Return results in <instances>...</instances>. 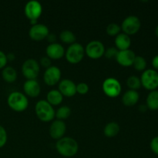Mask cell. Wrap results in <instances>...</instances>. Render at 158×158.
<instances>
[{
    "label": "cell",
    "mask_w": 158,
    "mask_h": 158,
    "mask_svg": "<svg viewBox=\"0 0 158 158\" xmlns=\"http://www.w3.org/2000/svg\"><path fill=\"white\" fill-rule=\"evenodd\" d=\"M56 148L62 156L70 157L78 152L79 145L75 139L69 137H63L57 140Z\"/></svg>",
    "instance_id": "cell-1"
},
{
    "label": "cell",
    "mask_w": 158,
    "mask_h": 158,
    "mask_svg": "<svg viewBox=\"0 0 158 158\" xmlns=\"http://www.w3.org/2000/svg\"><path fill=\"white\" fill-rule=\"evenodd\" d=\"M7 102L11 109L18 112L25 110L29 105V100L26 95L19 91L11 93L8 97Z\"/></svg>",
    "instance_id": "cell-2"
},
{
    "label": "cell",
    "mask_w": 158,
    "mask_h": 158,
    "mask_svg": "<svg viewBox=\"0 0 158 158\" xmlns=\"http://www.w3.org/2000/svg\"><path fill=\"white\" fill-rule=\"evenodd\" d=\"M35 111L39 119L45 122L53 120L56 114L53 106L47 100H45L37 102L35 106Z\"/></svg>",
    "instance_id": "cell-3"
},
{
    "label": "cell",
    "mask_w": 158,
    "mask_h": 158,
    "mask_svg": "<svg viewBox=\"0 0 158 158\" xmlns=\"http://www.w3.org/2000/svg\"><path fill=\"white\" fill-rule=\"evenodd\" d=\"M140 79L141 86L148 90H155L158 87V73L155 69H145Z\"/></svg>",
    "instance_id": "cell-4"
},
{
    "label": "cell",
    "mask_w": 158,
    "mask_h": 158,
    "mask_svg": "<svg viewBox=\"0 0 158 158\" xmlns=\"http://www.w3.org/2000/svg\"><path fill=\"white\" fill-rule=\"evenodd\" d=\"M85 49L83 45L79 43H74L69 45L65 52L66 58L69 63H78L84 56Z\"/></svg>",
    "instance_id": "cell-5"
},
{
    "label": "cell",
    "mask_w": 158,
    "mask_h": 158,
    "mask_svg": "<svg viewBox=\"0 0 158 158\" xmlns=\"http://www.w3.org/2000/svg\"><path fill=\"white\" fill-rule=\"evenodd\" d=\"M140 26H141V23L140 19L136 15H128L123 19L120 27L124 33L129 35L137 33L140 30Z\"/></svg>",
    "instance_id": "cell-6"
},
{
    "label": "cell",
    "mask_w": 158,
    "mask_h": 158,
    "mask_svg": "<svg viewBox=\"0 0 158 158\" xmlns=\"http://www.w3.org/2000/svg\"><path fill=\"white\" fill-rule=\"evenodd\" d=\"M40 64L34 59H28L22 66V72L28 80H35L40 73Z\"/></svg>",
    "instance_id": "cell-7"
},
{
    "label": "cell",
    "mask_w": 158,
    "mask_h": 158,
    "mask_svg": "<svg viewBox=\"0 0 158 158\" xmlns=\"http://www.w3.org/2000/svg\"><path fill=\"white\" fill-rule=\"evenodd\" d=\"M121 85L117 79L114 77L106 78L103 83V90L108 97H116L121 92Z\"/></svg>",
    "instance_id": "cell-8"
},
{
    "label": "cell",
    "mask_w": 158,
    "mask_h": 158,
    "mask_svg": "<svg viewBox=\"0 0 158 158\" xmlns=\"http://www.w3.org/2000/svg\"><path fill=\"white\" fill-rule=\"evenodd\" d=\"M86 55L92 59L100 58L105 52L104 45L99 40H93L87 43L85 49Z\"/></svg>",
    "instance_id": "cell-9"
},
{
    "label": "cell",
    "mask_w": 158,
    "mask_h": 158,
    "mask_svg": "<svg viewBox=\"0 0 158 158\" xmlns=\"http://www.w3.org/2000/svg\"><path fill=\"white\" fill-rule=\"evenodd\" d=\"M25 14L29 20L37 19L41 15L43 6L37 0H30L25 6Z\"/></svg>",
    "instance_id": "cell-10"
},
{
    "label": "cell",
    "mask_w": 158,
    "mask_h": 158,
    "mask_svg": "<svg viewBox=\"0 0 158 158\" xmlns=\"http://www.w3.org/2000/svg\"><path fill=\"white\" fill-rule=\"evenodd\" d=\"M60 77H61V70L56 66H51L46 68L43 75L45 83L49 86H52L58 83L60 80Z\"/></svg>",
    "instance_id": "cell-11"
},
{
    "label": "cell",
    "mask_w": 158,
    "mask_h": 158,
    "mask_svg": "<svg viewBox=\"0 0 158 158\" xmlns=\"http://www.w3.org/2000/svg\"><path fill=\"white\" fill-rule=\"evenodd\" d=\"M29 35L32 40L40 41L48 36L49 28L43 23H37L31 26L29 31Z\"/></svg>",
    "instance_id": "cell-12"
},
{
    "label": "cell",
    "mask_w": 158,
    "mask_h": 158,
    "mask_svg": "<svg viewBox=\"0 0 158 158\" xmlns=\"http://www.w3.org/2000/svg\"><path fill=\"white\" fill-rule=\"evenodd\" d=\"M66 131V125L63 120H56L51 123L49 127V134L53 139L62 138L64 136Z\"/></svg>",
    "instance_id": "cell-13"
},
{
    "label": "cell",
    "mask_w": 158,
    "mask_h": 158,
    "mask_svg": "<svg viewBox=\"0 0 158 158\" xmlns=\"http://www.w3.org/2000/svg\"><path fill=\"white\" fill-rule=\"evenodd\" d=\"M135 57V52L131 49H127L124 50H119L116 60L118 62V63H120L122 66H129L133 65Z\"/></svg>",
    "instance_id": "cell-14"
},
{
    "label": "cell",
    "mask_w": 158,
    "mask_h": 158,
    "mask_svg": "<svg viewBox=\"0 0 158 158\" xmlns=\"http://www.w3.org/2000/svg\"><path fill=\"white\" fill-rule=\"evenodd\" d=\"M59 91L66 97H73L77 93V85L69 79H63L59 83Z\"/></svg>",
    "instance_id": "cell-15"
},
{
    "label": "cell",
    "mask_w": 158,
    "mask_h": 158,
    "mask_svg": "<svg viewBox=\"0 0 158 158\" xmlns=\"http://www.w3.org/2000/svg\"><path fill=\"white\" fill-rule=\"evenodd\" d=\"M46 52L49 58L57 60L64 56L65 49L60 43H53L48 45L46 49Z\"/></svg>",
    "instance_id": "cell-16"
},
{
    "label": "cell",
    "mask_w": 158,
    "mask_h": 158,
    "mask_svg": "<svg viewBox=\"0 0 158 158\" xmlns=\"http://www.w3.org/2000/svg\"><path fill=\"white\" fill-rule=\"evenodd\" d=\"M23 89L28 96L31 97H35L40 94L41 87L37 80H28L24 83Z\"/></svg>",
    "instance_id": "cell-17"
},
{
    "label": "cell",
    "mask_w": 158,
    "mask_h": 158,
    "mask_svg": "<svg viewBox=\"0 0 158 158\" xmlns=\"http://www.w3.org/2000/svg\"><path fill=\"white\" fill-rule=\"evenodd\" d=\"M139 98H140V95L137 90L129 89L123 94L122 102L125 106H131L135 105L138 102Z\"/></svg>",
    "instance_id": "cell-18"
},
{
    "label": "cell",
    "mask_w": 158,
    "mask_h": 158,
    "mask_svg": "<svg viewBox=\"0 0 158 158\" xmlns=\"http://www.w3.org/2000/svg\"><path fill=\"white\" fill-rule=\"evenodd\" d=\"M115 44L119 50L129 49L131 44V40L128 35L124 32L119 33L115 38Z\"/></svg>",
    "instance_id": "cell-19"
},
{
    "label": "cell",
    "mask_w": 158,
    "mask_h": 158,
    "mask_svg": "<svg viewBox=\"0 0 158 158\" xmlns=\"http://www.w3.org/2000/svg\"><path fill=\"white\" fill-rule=\"evenodd\" d=\"M47 101L51 105H59L62 103L63 99V96L61 93L59 91V89H51L48 92L46 95Z\"/></svg>",
    "instance_id": "cell-20"
},
{
    "label": "cell",
    "mask_w": 158,
    "mask_h": 158,
    "mask_svg": "<svg viewBox=\"0 0 158 158\" xmlns=\"http://www.w3.org/2000/svg\"><path fill=\"white\" fill-rule=\"evenodd\" d=\"M3 80L8 83H13L17 78V72L12 66H5L2 72Z\"/></svg>",
    "instance_id": "cell-21"
},
{
    "label": "cell",
    "mask_w": 158,
    "mask_h": 158,
    "mask_svg": "<svg viewBox=\"0 0 158 158\" xmlns=\"http://www.w3.org/2000/svg\"><path fill=\"white\" fill-rule=\"evenodd\" d=\"M147 106L151 110H158V90H152L147 97Z\"/></svg>",
    "instance_id": "cell-22"
},
{
    "label": "cell",
    "mask_w": 158,
    "mask_h": 158,
    "mask_svg": "<svg viewBox=\"0 0 158 158\" xmlns=\"http://www.w3.org/2000/svg\"><path fill=\"white\" fill-rule=\"evenodd\" d=\"M120 131V126L117 122H110L106 123L103 129V133L107 137H115Z\"/></svg>",
    "instance_id": "cell-23"
},
{
    "label": "cell",
    "mask_w": 158,
    "mask_h": 158,
    "mask_svg": "<svg viewBox=\"0 0 158 158\" xmlns=\"http://www.w3.org/2000/svg\"><path fill=\"white\" fill-rule=\"evenodd\" d=\"M60 38L63 43H69V44L76 43V40H77L75 34L68 29H64L60 32Z\"/></svg>",
    "instance_id": "cell-24"
},
{
    "label": "cell",
    "mask_w": 158,
    "mask_h": 158,
    "mask_svg": "<svg viewBox=\"0 0 158 158\" xmlns=\"http://www.w3.org/2000/svg\"><path fill=\"white\" fill-rule=\"evenodd\" d=\"M71 114V109L68 106H62L59 108L56 112L55 116L57 117V120H63L67 119Z\"/></svg>",
    "instance_id": "cell-25"
},
{
    "label": "cell",
    "mask_w": 158,
    "mask_h": 158,
    "mask_svg": "<svg viewBox=\"0 0 158 158\" xmlns=\"http://www.w3.org/2000/svg\"><path fill=\"white\" fill-rule=\"evenodd\" d=\"M127 85L130 89H133V90H137L141 86V82H140V79L137 76H131L127 80Z\"/></svg>",
    "instance_id": "cell-26"
},
{
    "label": "cell",
    "mask_w": 158,
    "mask_h": 158,
    "mask_svg": "<svg viewBox=\"0 0 158 158\" xmlns=\"http://www.w3.org/2000/svg\"><path fill=\"white\" fill-rule=\"evenodd\" d=\"M133 66L137 70L144 71L147 67V61L141 56H136L134 63H133Z\"/></svg>",
    "instance_id": "cell-27"
},
{
    "label": "cell",
    "mask_w": 158,
    "mask_h": 158,
    "mask_svg": "<svg viewBox=\"0 0 158 158\" xmlns=\"http://www.w3.org/2000/svg\"><path fill=\"white\" fill-rule=\"evenodd\" d=\"M120 30H121V27H120L117 23H110V24L106 26V32H107L110 35H118V34L120 33Z\"/></svg>",
    "instance_id": "cell-28"
},
{
    "label": "cell",
    "mask_w": 158,
    "mask_h": 158,
    "mask_svg": "<svg viewBox=\"0 0 158 158\" xmlns=\"http://www.w3.org/2000/svg\"><path fill=\"white\" fill-rule=\"evenodd\" d=\"M119 52V49L117 47H109L105 49V56L108 59H116L117 54Z\"/></svg>",
    "instance_id": "cell-29"
},
{
    "label": "cell",
    "mask_w": 158,
    "mask_h": 158,
    "mask_svg": "<svg viewBox=\"0 0 158 158\" xmlns=\"http://www.w3.org/2000/svg\"><path fill=\"white\" fill-rule=\"evenodd\" d=\"M7 132L3 127L0 126V148H2L7 141Z\"/></svg>",
    "instance_id": "cell-30"
},
{
    "label": "cell",
    "mask_w": 158,
    "mask_h": 158,
    "mask_svg": "<svg viewBox=\"0 0 158 158\" xmlns=\"http://www.w3.org/2000/svg\"><path fill=\"white\" fill-rule=\"evenodd\" d=\"M89 91V86L86 83H78L77 85V93H79L80 94H86Z\"/></svg>",
    "instance_id": "cell-31"
},
{
    "label": "cell",
    "mask_w": 158,
    "mask_h": 158,
    "mask_svg": "<svg viewBox=\"0 0 158 158\" xmlns=\"http://www.w3.org/2000/svg\"><path fill=\"white\" fill-rule=\"evenodd\" d=\"M150 147L153 152L155 154L158 155V136L154 137V138L151 140V143H150Z\"/></svg>",
    "instance_id": "cell-32"
},
{
    "label": "cell",
    "mask_w": 158,
    "mask_h": 158,
    "mask_svg": "<svg viewBox=\"0 0 158 158\" xmlns=\"http://www.w3.org/2000/svg\"><path fill=\"white\" fill-rule=\"evenodd\" d=\"M40 64L45 68H48L51 66V60L50 58L46 56H43L40 59Z\"/></svg>",
    "instance_id": "cell-33"
},
{
    "label": "cell",
    "mask_w": 158,
    "mask_h": 158,
    "mask_svg": "<svg viewBox=\"0 0 158 158\" xmlns=\"http://www.w3.org/2000/svg\"><path fill=\"white\" fill-rule=\"evenodd\" d=\"M7 62L8 60L7 56H6V54H5L4 52L0 50V69L4 68L6 66Z\"/></svg>",
    "instance_id": "cell-34"
},
{
    "label": "cell",
    "mask_w": 158,
    "mask_h": 158,
    "mask_svg": "<svg viewBox=\"0 0 158 158\" xmlns=\"http://www.w3.org/2000/svg\"><path fill=\"white\" fill-rule=\"evenodd\" d=\"M152 66L155 70H158V55H156L152 60Z\"/></svg>",
    "instance_id": "cell-35"
},
{
    "label": "cell",
    "mask_w": 158,
    "mask_h": 158,
    "mask_svg": "<svg viewBox=\"0 0 158 158\" xmlns=\"http://www.w3.org/2000/svg\"><path fill=\"white\" fill-rule=\"evenodd\" d=\"M46 38H47L48 41H49L50 43H55L56 39V35H54V34H49V35H48V36L46 37Z\"/></svg>",
    "instance_id": "cell-36"
},
{
    "label": "cell",
    "mask_w": 158,
    "mask_h": 158,
    "mask_svg": "<svg viewBox=\"0 0 158 158\" xmlns=\"http://www.w3.org/2000/svg\"><path fill=\"white\" fill-rule=\"evenodd\" d=\"M6 56H7V60H13L15 58V55H14V53H12V52H9V53H8L7 55H6Z\"/></svg>",
    "instance_id": "cell-37"
},
{
    "label": "cell",
    "mask_w": 158,
    "mask_h": 158,
    "mask_svg": "<svg viewBox=\"0 0 158 158\" xmlns=\"http://www.w3.org/2000/svg\"><path fill=\"white\" fill-rule=\"evenodd\" d=\"M147 108H148V106H143V105H141V106H140V110L142 111V112H144V111H146Z\"/></svg>",
    "instance_id": "cell-38"
},
{
    "label": "cell",
    "mask_w": 158,
    "mask_h": 158,
    "mask_svg": "<svg viewBox=\"0 0 158 158\" xmlns=\"http://www.w3.org/2000/svg\"><path fill=\"white\" fill-rule=\"evenodd\" d=\"M155 34H156V35H157V36L158 37V25H157V27H156V29H155Z\"/></svg>",
    "instance_id": "cell-39"
}]
</instances>
